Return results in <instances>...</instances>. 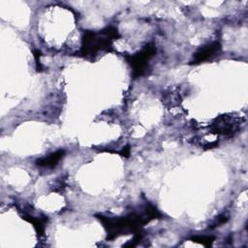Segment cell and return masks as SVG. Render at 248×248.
<instances>
[{
  "label": "cell",
  "instance_id": "52a82bcc",
  "mask_svg": "<svg viewBox=\"0 0 248 248\" xmlns=\"http://www.w3.org/2000/svg\"><path fill=\"white\" fill-rule=\"evenodd\" d=\"M192 239L195 240V241H199V242L202 243L205 246L211 245V243L213 241V237L212 236H204V235H202V236H195Z\"/></svg>",
  "mask_w": 248,
  "mask_h": 248
},
{
  "label": "cell",
  "instance_id": "8992f818",
  "mask_svg": "<svg viewBox=\"0 0 248 248\" xmlns=\"http://www.w3.org/2000/svg\"><path fill=\"white\" fill-rule=\"evenodd\" d=\"M229 214L224 212L222 214H220L216 219L215 221L212 223V226H210V228H215V227H219L221 225H223L224 223H226L228 220H229Z\"/></svg>",
  "mask_w": 248,
  "mask_h": 248
},
{
  "label": "cell",
  "instance_id": "7a4b0ae2",
  "mask_svg": "<svg viewBox=\"0 0 248 248\" xmlns=\"http://www.w3.org/2000/svg\"><path fill=\"white\" fill-rule=\"evenodd\" d=\"M243 119L233 114H223L216 117L211 124L209 129L211 133L222 135L226 137H232L239 130Z\"/></svg>",
  "mask_w": 248,
  "mask_h": 248
},
{
  "label": "cell",
  "instance_id": "277c9868",
  "mask_svg": "<svg viewBox=\"0 0 248 248\" xmlns=\"http://www.w3.org/2000/svg\"><path fill=\"white\" fill-rule=\"evenodd\" d=\"M221 49V45L219 42L214 41L212 43H209L202 47H200L193 56L192 63L194 64H200L208 60H211L213 57H215Z\"/></svg>",
  "mask_w": 248,
  "mask_h": 248
},
{
  "label": "cell",
  "instance_id": "5b68a950",
  "mask_svg": "<svg viewBox=\"0 0 248 248\" xmlns=\"http://www.w3.org/2000/svg\"><path fill=\"white\" fill-rule=\"evenodd\" d=\"M64 156V150H57L46 157L40 158L36 161V164L39 167H43V168H53L55 167L58 162L63 158Z\"/></svg>",
  "mask_w": 248,
  "mask_h": 248
},
{
  "label": "cell",
  "instance_id": "3957f363",
  "mask_svg": "<svg viewBox=\"0 0 248 248\" xmlns=\"http://www.w3.org/2000/svg\"><path fill=\"white\" fill-rule=\"evenodd\" d=\"M155 52H156L155 46L153 44H148L140 51H139L134 55H131L128 58V61L133 69V76L135 78L141 76L145 72L147 63L155 54Z\"/></svg>",
  "mask_w": 248,
  "mask_h": 248
},
{
  "label": "cell",
  "instance_id": "6da1fadb",
  "mask_svg": "<svg viewBox=\"0 0 248 248\" xmlns=\"http://www.w3.org/2000/svg\"><path fill=\"white\" fill-rule=\"evenodd\" d=\"M119 37L117 29L114 27H107L99 33L86 31L82 40L81 54L84 56H93L100 50L108 48L113 40Z\"/></svg>",
  "mask_w": 248,
  "mask_h": 248
},
{
  "label": "cell",
  "instance_id": "ba28073f",
  "mask_svg": "<svg viewBox=\"0 0 248 248\" xmlns=\"http://www.w3.org/2000/svg\"><path fill=\"white\" fill-rule=\"evenodd\" d=\"M129 153H130V148H129L128 146H126L125 148H123L122 151L120 152V154H121L122 156H126V157L129 156Z\"/></svg>",
  "mask_w": 248,
  "mask_h": 248
}]
</instances>
